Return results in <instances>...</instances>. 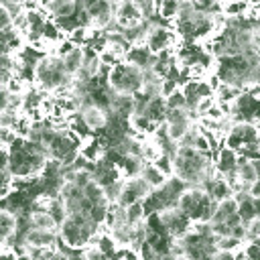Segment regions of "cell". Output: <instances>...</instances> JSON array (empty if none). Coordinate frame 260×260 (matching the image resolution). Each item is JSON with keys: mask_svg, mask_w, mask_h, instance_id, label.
I'll list each match as a JSON object with an SVG mask.
<instances>
[{"mask_svg": "<svg viewBox=\"0 0 260 260\" xmlns=\"http://www.w3.org/2000/svg\"><path fill=\"white\" fill-rule=\"evenodd\" d=\"M106 81L118 93H136L140 91V85H142V69L122 59L114 67H110Z\"/></svg>", "mask_w": 260, "mask_h": 260, "instance_id": "1", "label": "cell"}, {"mask_svg": "<svg viewBox=\"0 0 260 260\" xmlns=\"http://www.w3.org/2000/svg\"><path fill=\"white\" fill-rule=\"evenodd\" d=\"M183 41L177 37L175 28L158 22L152 18L148 30H146V37H144V45L148 47L150 53H160V51H175Z\"/></svg>", "mask_w": 260, "mask_h": 260, "instance_id": "2", "label": "cell"}, {"mask_svg": "<svg viewBox=\"0 0 260 260\" xmlns=\"http://www.w3.org/2000/svg\"><path fill=\"white\" fill-rule=\"evenodd\" d=\"M150 191L152 189L146 185V181L140 175L128 177V179L122 181V189H120V195H118V201L116 203L122 205V207H126L130 203H134V201H142Z\"/></svg>", "mask_w": 260, "mask_h": 260, "instance_id": "3", "label": "cell"}, {"mask_svg": "<svg viewBox=\"0 0 260 260\" xmlns=\"http://www.w3.org/2000/svg\"><path fill=\"white\" fill-rule=\"evenodd\" d=\"M79 116H81V120L85 122V126H87V128H89L93 134H95V132H102V130L106 128L110 112H108L106 108H102V106H95V104H85V106H81Z\"/></svg>", "mask_w": 260, "mask_h": 260, "instance_id": "4", "label": "cell"}, {"mask_svg": "<svg viewBox=\"0 0 260 260\" xmlns=\"http://www.w3.org/2000/svg\"><path fill=\"white\" fill-rule=\"evenodd\" d=\"M59 240V232L57 230H39V228H28L24 234H22V240L24 244L28 246H37V248H55Z\"/></svg>", "mask_w": 260, "mask_h": 260, "instance_id": "5", "label": "cell"}, {"mask_svg": "<svg viewBox=\"0 0 260 260\" xmlns=\"http://www.w3.org/2000/svg\"><path fill=\"white\" fill-rule=\"evenodd\" d=\"M140 20H142V14L138 12V8L130 0H122L120 4H116V8H114V22H116V26L120 30L128 28V26H134Z\"/></svg>", "mask_w": 260, "mask_h": 260, "instance_id": "6", "label": "cell"}, {"mask_svg": "<svg viewBox=\"0 0 260 260\" xmlns=\"http://www.w3.org/2000/svg\"><path fill=\"white\" fill-rule=\"evenodd\" d=\"M236 162H238V150L232 148V146H228V144H221V146L217 148L215 158H213V167H215V171L221 173V175L225 177V175L234 173Z\"/></svg>", "mask_w": 260, "mask_h": 260, "instance_id": "7", "label": "cell"}, {"mask_svg": "<svg viewBox=\"0 0 260 260\" xmlns=\"http://www.w3.org/2000/svg\"><path fill=\"white\" fill-rule=\"evenodd\" d=\"M142 112L154 122V124H160L165 122V114H167V104H165V95H150L142 108Z\"/></svg>", "mask_w": 260, "mask_h": 260, "instance_id": "8", "label": "cell"}, {"mask_svg": "<svg viewBox=\"0 0 260 260\" xmlns=\"http://www.w3.org/2000/svg\"><path fill=\"white\" fill-rule=\"evenodd\" d=\"M140 177L146 181V185L150 187V189H158V187H162L165 185V181L169 179L154 162H148V160H144V165H142V169H140Z\"/></svg>", "mask_w": 260, "mask_h": 260, "instance_id": "9", "label": "cell"}, {"mask_svg": "<svg viewBox=\"0 0 260 260\" xmlns=\"http://www.w3.org/2000/svg\"><path fill=\"white\" fill-rule=\"evenodd\" d=\"M28 223L30 228H39V230H57V221L53 219V215L49 213V209H30L28 211Z\"/></svg>", "mask_w": 260, "mask_h": 260, "instance_id": "10", "label": "cell"}, {"mask_svg": "<svg viewBox=\"0 0 260 260\" xmlns=\"http://www.w3.org/2000/svg\"><path fill=\"white\" fill-rule=\"evenodd\" d=\"M240 91H242V89L236 87V85H232V83L217 81V85L213 87V98H215V102H219V104H232V102L238 98Z\"/></svg>", "mask_w": 260, "mask_h": 260, "instance_id": "11", "label": "cell"}, {"mask_svg": "<svg viewBox=\"0 0 260 260\" xmlns=\"http://www.w3.org/2000/svg\"><path fill=\"white\" fill-rule=\"evenodd\" d=\"M63 59V67H65V71L69 73V75H75L79 69H81V65H83V47H75V49H71L65 57H61Z\"/></svg>", "mask_w": 260, "mask_h": 260, "instance_id": "12", "label": "cell"}, {"mask_svg": "<svg viewBox=\"0 0 260 260\" xmlns=\"http://www.w3.org/2000/svg\"><path fill=\"white\" fill-rule=\"evenodd\" d=\"M236 213L240 217V221H250L252 217H258V199L254 197H246L242 201H238V207H236Z\"/></svg>", "mask_w": 260, "mask_h": 260, "instance_id": "13", "label": "cell"}, {"mask_svg": "<svg viewBox=\"0 0 260 260\" xmlns=\"http://www.w3.org/2000/svg\"><path fill=\"white\" fill-rule=\"evenodd\" d=\"M179 12V0H160L156 4V16L160 22H175Z\"/></svg>", "mask_w": 260, "mask_h": 260, "instance_id": "14", "label": "cell"}, {"mask_svg": "<svg viewBox=\"0 0 260 260\" xmlns=\"http://www.w3.org/2000/svg\"><path fill=\"white\" fill-rule=\"evenodd\" d=\"M14 232H16V215L6 209H0V238L6 240Z\"/></svg>", "mask_w": 260, "mask_h": 260, "instance_id": "15", "label": "cell"}, {"mask_svg": "<svg viewBox=\"0 0 260 260\" xmlns=\"http://www.w3.org/2000/svg\"><path fill=\"white\" fill-rule=\"evenodd\" d=\"M81 191H83V197H85L89 203H98V201H104V199H106V197H104V187H102L95 179L87 181V183L81 187Z\"/></svg>", "mask_w": 260, "mask_h": 260, "instance_id": "16", "label": "cell"}, {"mask_svg": "<svg viewBox=\"0 0 260 260\" xmlns=\"http://www.w3.org/2000/svg\"><path fill=\"white\" fill-rule=\"evenodd\" d=\"M124 211H126V223H128V225H136V223H140V221L144 219V215H146L142 201H134V203L126 205Z\"/></svg>", "mask_w": 260, "mask_h": 260, "instance_id": "17", "label": "cell"}, {"mask_svg": "<svg viewBox=\"0 0 260 260\" xmlns=\"http://www.w3.org/2000/svg\"><path fill=\"white\" fill-rule=\"evenodd\" d=\"M165 104H167V110H177V108H187V100L181 91V87H175L171 93L165 95Z\"/></svg>", "mask_w": 260, "mask_h": 260, "instance_id": "18", "label": "cell"}, {"mask_svg": "<svg viewBox=\"0 0 260 260\" xmlns=\"http://www.w3.org/2000/svg\"><path fill=\"white\" fill-rule=\"evenodd\" d=\"M0 8L10 16V20L14 16H18L20 12H24V2L22 0H0Z\"/></svg>", "mask_w": 260, "mask_h": 260, "instance_id": "19", "label": "cell"}, {"mask_svg": "<svg viewBox=\"0 0 260 260\" xmlns=\"http://www.w3.org/2000/svg\"><path fill=\"white\" fill-rule=\"evenodd\" d=\"M20 112L18 110H12V108H2L0 110V126L2 128H14L16 120H18Z\"/></svg>", "mask_w": 260, "mask_h": 260, "instance_id": "20", "label": "cell"}, {"mask_svg": "<svg viewBox=\"0 0 260 260\" xmlns=\"http://www.w3.org/2000/svg\"><path fill=\"white\" fill-rule=\"evenodd\" d=\"M138 12L142 14V18H154L156 16V8H154V0H130Z\"/></svg>", "mask_w": 260, "mask_h": 260, "instance_id": "21", "label": "cell"}, {"mask_svg": "<svg viewBox=\"0 0 260 260\" xmlns=\"http://www.w3.org/2000/svg\"><path fill=\"white\" fill-rule=\"evenodd\" d=\"M244 250V258L246 260H260V238L258 240H250L242 244Z\"/></svg>", "mask_w": 260, "mask_h": 260, "instance_id": "22", "label": "cell"}, {"mask_svg": "<svg viewBox=\"0 0 260 260\" xmlns=\"http://www.w3.org/2000/svg\"><path fill=\"white\" fill-rule=\"evenodd\" d=\"M244 225H246L244 242H250V240H258V238H260V217H252V219L246 221Z\"/></svg>", "mask_w": 260, "mask_h": 260, "instance_id": "23", "label": "cell"}, {"mask_svg": "<svg viewBox=\"0 0 260 260\" xmlns=\"http://www.w3.org/2000/svg\"><path fill=\"white\" fill-rule=\"evenodd\" d=\"M152 162H154L167 177L173 175V156H171V154H165V152H162V154H160L156 160H152Z\"/></svg>", "mask_w": 260, "mask_h": 260, "instance_id": "24", "label": "cell"}, {"mask_svg": "<svg viewBox=\"0 0 260 260\" xmlns=\"http://www.w3.org/2000/svg\"><path fill=\"white\" fill-rule=\"evenodd\" d=\"M14 138H16V134H14L12 128H2L0 126V146L2 148H8L14 142Z\"/></svg>", "mask_w": 260, "mask_h": 260, "instance_id": "25", "label": "cell"}, {"mask_svg": "<svg viewBox=\"0 0 260 260\" xmlns=\"http://www.w3.org/2000/svg\"><path fill=\"white\" fill-rule=\"evenodd\" d=\"M6 26H10V16L0 8V30L6 28Z\"/></svg>", "mask_w": 260, "mask_h": 260, "instance_id": "26", "label": "cell"}]
</instances>
